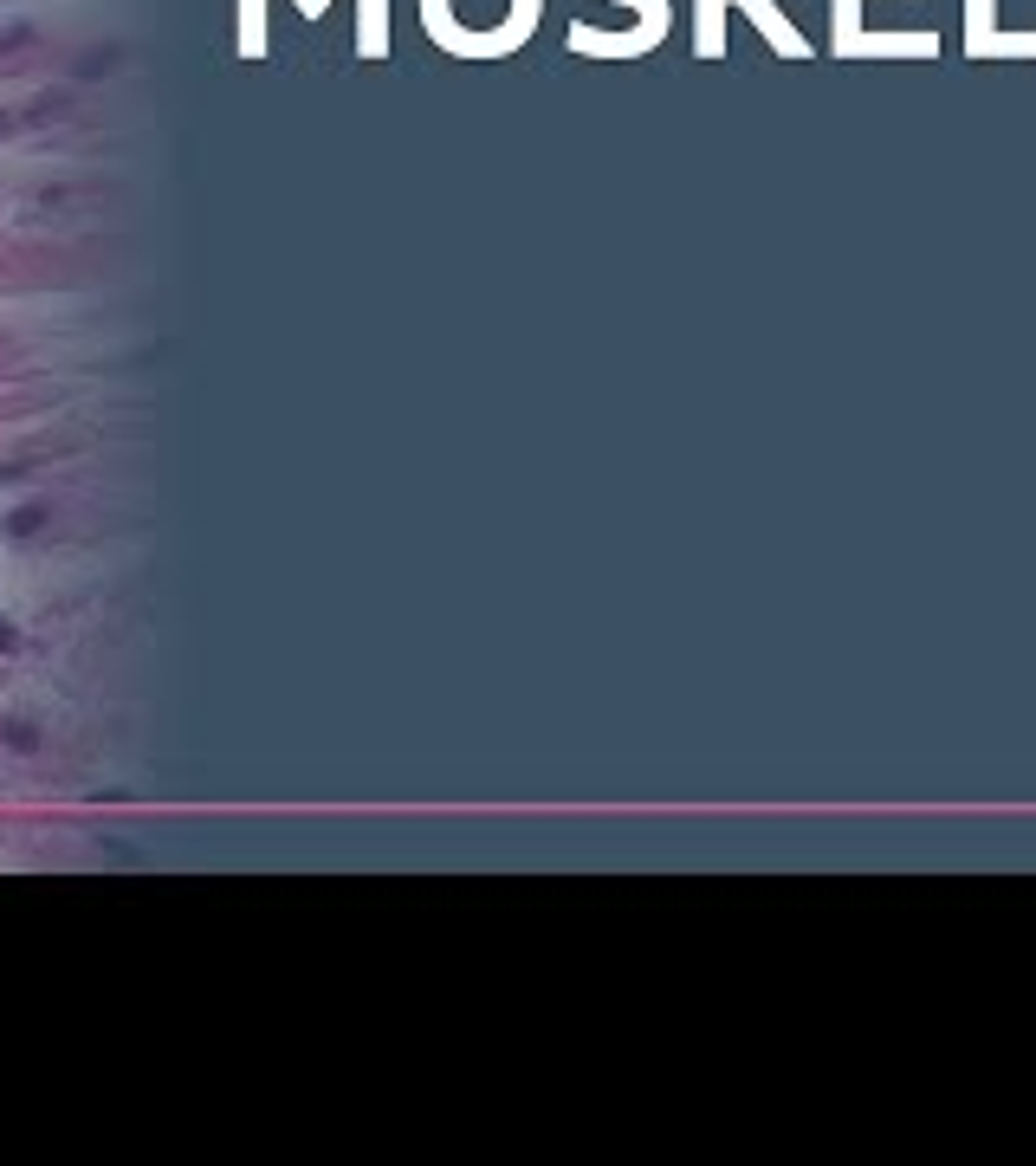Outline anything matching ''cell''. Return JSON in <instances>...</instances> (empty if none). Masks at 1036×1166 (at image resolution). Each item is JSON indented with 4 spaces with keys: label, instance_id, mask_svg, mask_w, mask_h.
Masks as SVG:
<instances>
[{
    "label": "cell",
    "instance_id": "1",
    "mask_svg": "<svg viewBox=\"0 0 1036 1166\" xmlns=\"http://www.w3.org/2000/svg\"><path fill=\"white\" fill-rule=\"evenodd\" d=\"M719 26H726V0H700V52H719Z\"/></svg>",
    "mask_w": 1036,
    "mask_h": 1166
},
{
    "label": "cell",
    "instance_id": "2",
    "mask_svg": "<svg viewBox=\"0 0 1036 1166\" xmlns=\"http://www.w3.org/2000/svg\"><path fill=\"white\" fill-rule=\"evenodd\" d=\"M40 525H45V506H20V512L7 518V532H14V539H33Z\"/></svg>",
    "mask_w": 1036,
    "mask_h": 1166
},
{
    "label": "cell",
    "instance_id": "3",
    "mask_svg": "<svg viewBox=\"0 0 1036 1166\" xmlns=\"http://www.w3.org/2000/svg\"><path fill=\"white\" fill-rule=\"evenodd\" d=\"M7 745H14V752H33V745H40V733H33V726H20V719H14V726H7Z\"/></svg>",
    "mask_w": 1036,
    "mask_h": 1166
},
{
    "label": "cell",
    "instance_id": "4",
    "mask_svg": "<svg viewBox=\"0 0 1036 1166\" xmlns=\"http://www.w3.org/2000/svg\"><path fill=\"white\" fill-rule=\"evenodd\" d=\"M0 648H7V655H14V648H20V628L7 623V616H0Z\"/></svg>",
    "mask_w": 1036,
    "mask_h": 1166
}]
</instances>
